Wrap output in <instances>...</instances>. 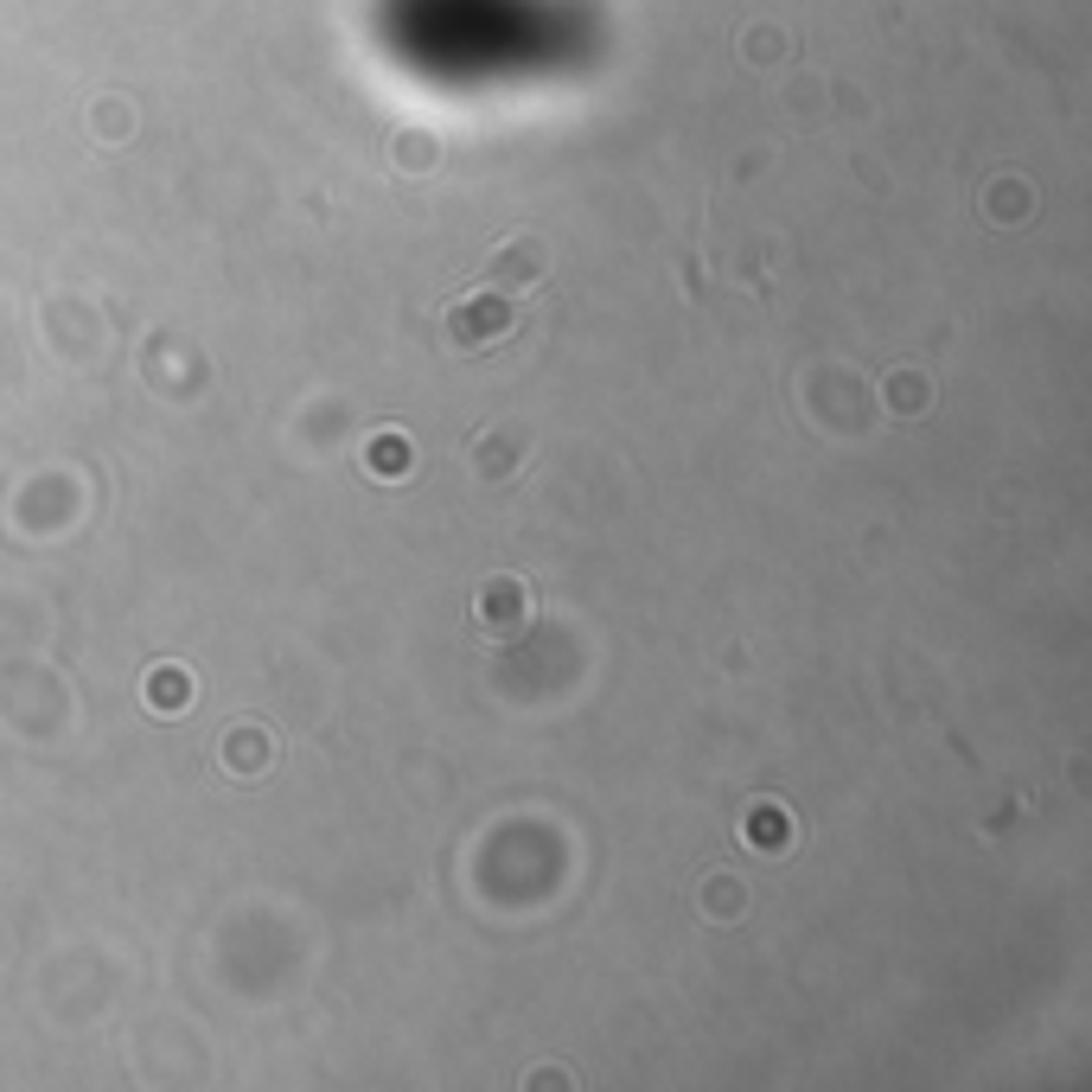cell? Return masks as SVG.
<instances>
[{
  "label": "cell",
  "mask_w": 1092,
  "mask_h": 1092,
  "mask_svg": "<svg viewBox=\"0 0 1092 1092\" xmlns=\"http://www.w3.org/2000/svg\"><path fill=\"white\" fill-rule=\"evenodd\" d=\"M473 326H480V340H498V333L511 326L505 301H492V295H473V301H460V307H453V340H467Z\"/></svg>",
  "instance_id": "1"
},
{
  "label": "cell",
  "mask_w": 1092,
  "mask_h": 1092,
  "mask_svg": "<svg viewBox=\"0 0 1092 1092\" xmlns=\"http://www.w3.org/2000/svg\"><path fill=\"white\" fill-rule=\"evenodd\" d=\"M365 467H371V473H383V480L410 473V441H403L396 428H383V435H371V441H365Z\"/></svg>",
  "instance_id": "2"
},
{
  "label": "cell",
  "mask_w": 1092,
  "mask_h": 1092,
  "mask_svg": "<svg viewBox=\"0 0 1092 1092\" xmlns=\"http://www.w3.org/2000/svg\"><path fill=\"white\" fill-rule=\"evenodd\" d=\"M148 697H153V716H180V710L192 703V678L186 671H153Z\"/></svg>",
  "instance_id": "3"
},
{
  "label": "cell",
  "mask_w": 1092,
  "mask_h": 1092,
  "mask_svg": "<svg viewBox=\"0 0 1092 1092\" xmlns=\"http://www.w3.org/2000/svg\"><path fill=\"white\" fill-rule=\"evenodd\" d=\"M511 595H518L511 582H492V588H486V620H492V627H505V620H511V607H505Z\"/></svg>",
  "instance_id": "4"
},
{
  "label": "cell",
  "mask_w": 1092,
  "mask_h": 1092,
  "mask_svg": "<svg viewBox=\"0 0 1092 1092\" xmlns=\"http://www.w3.org/2000/svg\"><path fill=\"white\" fill-rule=\"evenodd\" d=\"M403 148H410V153H403V160H410V166H422V160H428V166H435V135H428V141H422V135H410V141H403Z\"/></svg>",
  "instance_id": "5"
}]
</instances>
